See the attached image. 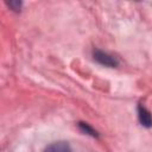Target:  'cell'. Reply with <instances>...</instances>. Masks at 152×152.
<instances>
[{"mask_svg": "<svg viewBox=\"0 0 152 152\" xmlns=\"http://www.w3.org/2000/svg\"><path fill=\"white\" fill-rule=\"evenodd\" d=\"M44 152H72L71 147L64 141H56L46 146Z\"/></svg>", "mask_w": 152, "mask_h": 152, "instance_id": "cell-3", "label": "cell"}, {"mask_svg": "<svg viewBox=\"0 0 152 152\" xmlns=\"http://www.w3.org/2000/svg\"><path fill=\"white\" fill-rule=\"evenodd\" d=\"M94 59L96 62H99L100 64L102 65H106V66H116L119 64L118 59L110 55H108L107 52H103L101 50H95L94 51Z\"/></svg>", "mask_w": 152, "mask_h": 152, "instance_id": "cell-1", "label": "cell"}, {"mask_svg": "<svg viewBox=\"0 0 152 152\" xmlns=\"http://www.w3.org/2000/svg\"><path fill=\"white\" fill-rule=\"evenodd\" d=\"M138 116H139V121L142 126H145V127H151L152 126V115L145 107L139 106Z\"/></svg>", "mask_w": 152, "mask_h": 152, "instance_id": "cell-2", "label": "cell"}, {"mask_svg": "<svg viewBox=\"0 0 152 152\" xmlns=\"http://www.w3.org/2000/svg\"><path fill=\"white\" fill-rule=\"evenodd\" d=\"M80 127H81L84 132H87V133H89V134H91V135H96V132H95L93 128H90L87 124H84V122H80Z\"/></svg>", "mask_w": 152, "mask_h": 152, "instance_id": "cell-4", "label": "cell"}]
</instances>
